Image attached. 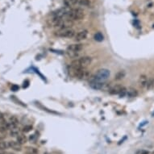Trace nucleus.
Segmentation results:
<instances>
[{"mask_svg":"<svg viewBox=\"0 0 154 154\" xmlns=\"http://www.w3.org/2000/svg\"><path fill=\"white\" fill-rule=\"evenodd\" d=\"M92 62V58L90 57H82L79 59L73 60L71 63V67L73 69H78V68H86Z\"/></svg>","mask_w":154,"mask_h":154,"instance_id":"obj_1","label":"nucleus"},{"mask_svg":"<svg viewBox=\"0 0 154 154\" xmlns=\"http://www.w3.org/2000/svg\"><path fill=\"white\" fill-rule=\"evenodd\" d=\"M67 16L71 20H80L84 18L85 13L84 11L81 8H73L68 11Z\"/></svg>","mask_w":154,"mask_h":154,"instance_id":"obj_2","label":"nucleus"},{"mask_svg":"<svg viewBox=\"0 0 154 154\" xmlns=\"http://www.w3.org/2000/svg\"><path fill=\"white\" fill-rule=\"evenodd\" d=\"M110 70L107 69H100L96 72L94 76H92L91 78L94 80L100 81V82H105L110 77Z\"/></svg>","mask_w":154,"mask_h":154,"instance_id":"obj_3","label":"nucleus"},{"mask_svg":"<svg viewBox=\"0 0 154 154\" xmlns=\"http://www.w3.org/2000/svg\"><path fill=\"white\" fill-rule=\"evenodd\" d=\"M83 49L82 44H73L67 48V54L69 57H76Z\"/></svg>","mask_w":154,"mask_h":154,"instance_id":"obj_4","label":"nucleus"},{"mask_svg":"<svg viewBox=\"0 0 154 154\" xmlns=\"http://www.w3.org/2000/svg\"><path fill=\"white\" fill-rule=\"evenodd\" d=\"M74 69V76L77 77L78 79L86 80L90 77V72L86 68H78V69Z\"/></svg>","mask_w":154,"mask_h":154,"instance_id":"obj_5","label":"nucleus"},{"mask_svg":"<svg viewBox=\"0 0 154 154\" xmlns=\"http://www.w3.org/2000/svg\"><path fill=\"white\" fill-rule=\"evenodd\" d=\"M56 35L57 36H60V37L72 38L73 36H74L75 32L71 28H63V29H60L56 33Z\"/></svg>","mask_w":154,"mask_h":154,"instance_id":"obj_6","label":"nucleus"},{"mask_svg":"<svg viewBox=\"0 0 154 154\" xmlns=\"http://www.w3.org/2000/svg\"><path fill=\"white\" fill-rule=\"evenodd\" d=\"M110 94H120L121 97L124 96V94H126V89L120 85H116L110 89Z\"/></svg>","mask_w":154,"mask_h":154,"instance_id":"obj_7","label":"nucleus"},{"mask_svg":"<svg viewBox=\"0 0 154 154\" xmlns=\"http://www.w3.org/2000/svg\"><path fill=\"white\" fill-rule=\"evenodd\" d=\"M104 82H100V81L94 80L90 78V86L94 90H101L104 86Z\"/></svg>","mask_w":154,"mask_h":154,"instance_id":"obj_8","label":"nucleus"},{"mask_svg":"<svg viewBox=\"0 0 154 154\" xmlns=\"http://www.w3.org/2000/svg\"><path fill=\"white\" fill-rule=\"evenodd\" d=\"M88 32L86 30H82V31L78 32L75 35V40L76 41H82L87 38Z\"/></svg>","mask_w":154,"mask_h":154,"instance_id":"obj_9","label":"nucleus"},{"mask_svg":"<svg viewBox=\"0 0 154 154\" xmlns=\"http://www.w3.org/2000/svg\"><path fill=\"white\" fill-rule=\"evenodd\" d=\"M8 146L12 149L16 150V151H21V145L19 144L17 141L11 140L8 142Z\"/></svg>","mask_w":154,"mask_h":154,"instance_id":"obj_10","label":"nucleus"},{"mask_svg":"<svg viewBox=\"0 0 154 154\" xmlns=\"http://www.w3.org/2000/svg\"><path fill=\"white\" fill-rule=\"evenodd\" d=\"M19 124V120L16 116H11L9 119V126H10V129L14 128H16L17 125Z\"/></svg>","mask_w":154,"mask_h":154,"instance_id":"obj_11","label":"nucleus"},{"mask_svg":"<svg viewBox=\"0 0 154 154\" xmlns=\"http://www.w3.org/2000/svg\"><path fill=\"white\" fill-rule=\"evenodd\" d=\"M148 77L145 76V75H141L140 77V79H139V84H140V86L142 88L147 87L148 84Z\"/></svg>","mask_w":154,"mask_h":154,"instance_id":"obj_12","label":"nucleus"},{"mask_svg":"<svg viewBox=\"0 0 154 154\" xmlns=\"http://www.w3.org/2000/svg\"><path fill=\"white\" fill-rule=\"evenodd\" d=\"M126 76V73L125 71H123V70H120V71H119L117 74H115V79L117 80V81H120V80H122L123 78H124Z\"/></svg>","mask_w":154,"mask_h":154,"instance_id":"obj_13","label":"nucleus"},{"mask_svg":"<svg viewBox=\"0 0 154 154\" xmlns=\"http://www.w3.org/2000/svg\"><path fill=\"white\" fill-rule=\"evenodd\" d=\"M79 0H64V4L65 5V7H70L74 6L75 4H77Z\"/></svg>","mask_w":154,"mask_h":154,"instance_id":"obj_14","label":"nucleus"},{"mask_svg":"<svg viewBox=\"0 0 154 154\" xmlns=\"http://www.w3.org/2000/svg\"><path fill=\"white\" fill-rule=\"evenodd\" d=\"M17 142L20 145H24L27 142V137L24 135H18L17 136Z\"/></svg>","mask_w":154,"mask_h":154,"instance_id":"obj_15","label":"nucleus"},{"mask_svg":"<svg viewBox=\"0 0 154 154\" xmlns=\"http://www.w3.org/2000/svg\"><path fill=\"white\" fill-rule=\"evenodd\" d=\"M94 39L98 42H102L103 40H104V36H103V33H101V32H97V33L94 34Z\"/></svg>","mask_w":154,"mask_h":154,"instance_id":"obj_16","label":"nucleus"},{"mask_svg":"<svg viewBox=\"0 0 154 154\" xmlns=\"http://www.w3.org/2000/svg\"><path fill=\"white\" fill-rule=\"evenodd\" d=\"M78 3H79L81 6H84L87 7H90L91 6V2H90V0H79Z\"/></svg>","mask_w":154,"mask_h":154,"instance_id":"obj_17","label":"nucleus"},{"mask_svg":"<svg viewBox=\"0 0 154 154\" xmlns=\"http://www.w3.org/2000/svg\"><path fill=\"white\" fill-rule=\"evenodd\" d=\"M128 97H131V98L136 97V95H137V91H136V90L135 89H130L128 91Z\"/></svg>","mask_w":154,"mask_h":154,"instance_id":"obj_18","label":"nucleus"},{"mask_svg":"<svg viewBox=\"0 0 154 154\" xmlns=\"http://www.w3.org/2000/svg\"><path fill=\"white\" fill-rule=\"evenodd\" d=\"M10 135L11 136H17L19 135V130L17 128H11V132H10Z\"/></svg>","mask_w":154,"mask_h":154,"instance_id":"obj_19","label":"nucleus"},{"mask_svg":"<svg viewBox=\"0 0 154 154\" xmlns=\"http://www.w3.org/2000/svg\"><path fill=\"white\" fill-rule=\"evenodd\" d=\"M7 147H9L8 144H7V142H5V141L0 140V149H1V150H5V149H7Z\"/></svg>","mask_w":154,"mask_h":154,"instance_id":"obj_20","label":"nucleus"},{"mask_svg":"<svg viewBox=\"0 0 154 154\" xmlns=\"http://www.w3.org/2000/svg\"><path fill=\"white\" fill-rule=\"evenodd\" d=\"M32 125H26V126H24V128H23V132H29L30 131H32Z\"/></svg>","mask_w":154,"mask_h":154,"instance_id":"obj_21","label":"nucleus"},{"mask_svg":"<svg viewBox=\"0 0 154 154\" xmlns=\"http://www.w3.org/2000/svg\"><path fill=\"white\" fill-rule=\"evenodd\" d=\"M154 84V80L153 79H150L148 81V84H147V88L148 89H151L153 87V86Z\"/></svg>","mask_w":154,"mask_h":154,"instance_id":"obj_22","label":"nucleus"},{"mask_svg":"<svg viewBox=\"0 0 154 154\" xmlns=\"http://www.w3.org/2000/svg\"><path fill=\"white\" fill-rule=\"evenodd\" d=\"M19 86H17V85H13L11 86V90H13V91H17V90H19Z\"/></svg>","mask_w":154,"mask_h":154,"instance_id":"obj_23","label":"nucleus"},{"mask_svg":"<svg viewBox=\"0 0 154 154\" xmlns=\"http://www.w3.org/2000/svg\"><path fill=\"white\" fill-rule=\"evenodd\" d=\"M5 119H4V117H3V115L2 114L1 112H0V123H3V122H5Z\"/></svg>","mask_w":154,"mask_h":154,"instance_id":"obj_24","label":"nucleus"},{"mask_svg":"<svg viewBox=\"0 0 154 154\" xmlns=\"http://www.w3.org/2000/svg\"><path fill=\"white\" fill-rule=\"evenodd\" d=\"M4 138H5V132H2L0 131V140H2Z\"/></svg>","mask_w":154,"mask_h":154,"instance_id":"obj_25","label":"nucleus"},{"mask_svg":"<svg viewBox=\"0 0 154 154\" xmlns=\"http://www.w3.org/2000/svg\"><path fill=\"white\" fill-rule=\"evenodd\" d=\"M35 139H36V136H35V135H31V136H30V137H29V140L30 141H34Z\"/></svg>","mask_w":154,"mask_h":154,"instance_id":"obj_26","label":"nucleus"},{"mask_svg":"<svg viewBox=\"0 0 154 154\" xmlns=\"http://www.w3.org/2000/svg\"><path fill=\"white\" fill-rule=\"evenodd\" d=\"M140 154H149V153H148V151L143 150V151H140Z\"/></svg>","mask_w":154,"mask_h":154,"instance_id":"obj_27","label":"nucleus"},{"mask_svg":"<svg viewBox=\"0 0 154 154\" xmlns=\"http://www.w3.org/2000/svg\"><path fill=\"white\" fill-rule=\"evenodd\" d=\"M0 154H6L4 152H3V150H1L0 149Z\"/></svg>","mask_w":154,"mask_h":154,"instance_id":"obj_28","label":"nucleus"},{"mask_svg":"<svg viewBox=\"0 0 154 154\" xmlns=\"http://www.w3.org/2000/svg\"><path fill=\"white\" fill-rule=\"evenodd\" d=\"M7 154H13L12 153H7Z\"/></svg>","mask_w":154,"mask_h":154,"instance_id":"obj_29","label":"nucleus"},{"mask_svg":"<svg viewBox=\"0 0 154 154\" xmlns=\"http://www.w3.org/2000/svg\"><path fill=\"white\" fill-rule=\"evenodd\" d=\"M151 154H154V151H153V152L152 153H151Z\"/></svg>","mask_w":154,"mask_h":154,"instance_id":"obj_30","label":"nucleus"}]
</instances>
